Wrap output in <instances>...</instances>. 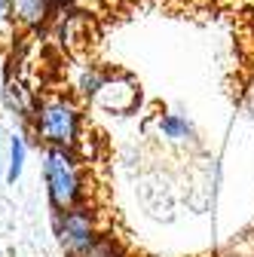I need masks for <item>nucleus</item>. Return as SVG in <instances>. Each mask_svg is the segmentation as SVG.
<instances>
[{
    "instance_id": "obj_1",
    "label": "nucleus",
    "mask_w": 254,
    "mask_h": 257,
    "mask_svg": "<svg viewBox=\"0 0 254 257\" xmlns=\"http://www.w3.org/2000/svg\"><path fill=\"white\" fill-rule=\"evenodd\" d=\"M31 132L43 147H68L77 150L83 141V107L74 95L52 92L37 98L31 113Z\"/></svg>"
},
{
    "instance_id": "obj_2",
    "label": "nucleus",
    "mask_w": 254,
    "mask_h": 257,
    "mask_svg": "<svg viewBox=\"0 0 254 257\" xmlns=\"http://www.w3.org/2000/svg\"><path fill=\"white\" fill-rule=\"evenodd\" d=\"M43 184L52 211H68L86 202V178L83 159L68 147H43Z\"/></svg>"
},
{
    "instance_id": "obj_3",
    "label": "nucleus",
    "mask_w": 254,
    "mask_h": 257,
    "mask_svg": "<svg viewBox=\"0 0 254 257\" xmlns=\"http://www.w3.org/2000/svg\"><path fill=\"white\" fill-rule=\"evenodd\" d=\"M52 230H55V239L61 245L68 257H83L101 236V227H98V217H95V208L92 205H74L68 211H55L52 217Z\"/></svg>"
},
{
    "instance_id": "obj_4",
    "label": "nucleus",
    "mask_w": 254,
    "mask_h": 257,
    "mask_svg": "<svg viewBox=\"0 0 254 257\" xmlns=\"http://www.w3.org/2000/svg\"><path fill=\"white\" fill-rule=\"evenodd\" d=\"M92 101L110 113H132L141 104V86L129 74H107Z\"/></svg>"
},
{
    "instance_id": "obj_5",
    "label": "nucleus",
    "mask_w": 254,
    "mask_h": 257,
    "mask_svg": "<svg viewBox=\"0 0 254 257\" xmlns=\"http://www.w3.org/2000/svg\"><path fill=\"white\" fill-rule=\"evenodd\" d=\"M55 7L52 0H10V19L13 25L25 28V31H37L43 25H49Z\"/></svg>"
},
{
    "instance_id": "obj_6",
    "label": "nucleus",
    "mask_w": 254,
    "mask_h": 257,
    "mask_svg": "<svg viewBox=\"0 0 254 257\" xmlns=\"http://www.w3.org/2000/svg\"><path fill=\"white\" fill-rule=\"evenodd\" d=\"M156 128H160V135L169 138V141H190L193 138V125H190V119L181 116V113H160Z\"/></svg>"
},
{
    "instance_id": "obj_7",
    "label": "nucleus",
    "mask_w": 254,
    "mask_h": 257,
    "mask_svg": "<svg viewBox=\"0 0 254 257\" xmlns=\"http://www.w3.org/2000/svg\"><path fill=\"white\" fill-rule=\"evenodd\" d=\"M104 77H107V74H101L98 68H92V64H83L80 74H77V80H74V92L80 95V98L92 101L95 95H98V89H101Z\"/></svg>"
},
{
    "instance_id": "obj_8",
    "label": "nucleus",
    "mask_w": 254,
    "mask_h": 257,
    "mask_svg": "<svg viewBox=\"0 0 254 257\" xmlns=\"http://www.w3.org/2000/svg\"><path fill=\"white\" fill-rule=\"evenodd\" d=\"M7 104L16 107L22 116L31 119V113H34V107H37V98H34V95H28V89L22 83H7Z\"/></svg>"
},
{
    "instance_id": "obj_9",
    "label": "nucleus",
    "mask_w": 254,
    "mask_h": 257,
    "mask_svg": "<svg viewBox=\"0 0 254 257\" xmlns=\"http://www.w3.org/2000/svg\"><path fill=\"white\" fill-rule=\"evenodd\" d=\"M25 153H28L25 138H22V135H13V138H10V169H7V181H10V184H16V181L22 178V169H25Z\"/></svg>"
},
{
    "instance_id": "obj_10",
    "label": "nucleus",
    "mask_w": 254,
    "mask_h": 257,
    "mask_svg": "<svg viewBox=\"0 0 254 257\" xmlns=\"http://www.w3.org/2000/svg\"><path fill=\"white\" fill-rule=\"evenodd\" d=\"M83 257H122V248H119L116 236L101 233V236H98V242H95V245H92Z\"/></svg>"
},
{
    "instance_id": "obj_11",
    "label": "nucleus",
    "mask_w": 254,
    "mask_h": 257,
    "mask_svg": "<svg viewBox=\"0 0 254 257\" xmlns=\"http://www.w3.org/2000/svg\"><path fill=\"white\" fill-rule=\"evenodd\" d=\"M4 22H13L10 19V0H0V25Z\"/></svg>"
},
{
    "instance_id": "obj_12",
    "label": "nucleus",
    "mask_w": 254,
    "mask_h": 257,
    "mask_svg": "<svg viewBox=\"0 0 254 257\" xmlns=\"http://www.w3.org/2000/svg\"><path fill=\"white\" fill-rule=\"evenodd\" d=\"M74 4H77V0H52L55 10H68V7H74Z\"/></svg>"
}]
</instances>
